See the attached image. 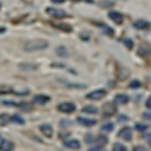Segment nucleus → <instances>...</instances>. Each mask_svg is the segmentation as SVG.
<instances>
[{
    "label": "nucleus",
    "instance_id": "aec40b11",
    "mask_svg": "<svg viewBox=\"0 0 151 151\" xmlns=\"http://www.w3.org/2000/svg\"><path fill=\"white\" fill-rule=\"evenodd\" d=\"M68 88H78V89H84L86 88V84H80V83H70V82L62 81Z\"/></svg>",
    "mask_w": 151,
    "mask_h": 151
},
{
    "label": "nucleus",
    "instance_id": "6e6552de",
    "mask_svg": "<svg viewBox=\"0 0 151 151\" xmlns=\"http://www.w3.org/2000/svg\"><path fill=\"white\" fill-rule=\"evenodd\" d=\"M109 17L110 19H112L116 24H122L124 22V16L122 13H119L117 11H111L109 12Z\"/></svg>",
    "mask_w": 151,
    "mask_h": 151
},
{
    "label": "nucleus",
    "instance_id": "c03bdc74",
    "mask_svg": "<svg viewBox=\"0 0 151 151\" xmlns=\"http://www.w3.org/2000/svg\"><path fill=\"white\" fill-rule=\"evenodd\" d=\"M144 117H145L146 119H148V120H150V113H146V114H144Z\"/></svg>",
    "mask_w": 151,
    "mask_h": 151
},
{
    "label": "nucleus",
    "instance_id": "b1692460",
    "mask_svg": "<svg viewBox=\"0 0 151 151\" xmlns=\"http://www.w3.org/2000/svg\"><path fill=\"white\" fill-rule=\"evenodd\" d=\"M100 26V29L102 30L103 33H105L106 35H113L114 34V30L112 28H110L109 26L106 24H98Z\"/></svg>",
    "mask_w": 151,
    "mask_h": 151
},
{
    "label": "nucleus",
    "instance_id": "473e14b6",
    "mask_svg": "<svg viewBox=\"0 0 151 151\" xmlns=\"http://www.w3.org/2000/svg\"><path fill=\"white\" fill-rule=\"evenodd\" d=\"M1 103H2L3 105H6V106H17V105H18V103L11 101V100H2Z\"/></svg>",
    "mask_w": 151,
    "mask_h": 151
},
{
    "label": "nucleus",
    "instance_id": "dca6fc26",
    "mask_svg": "<svg viewBox=\"0 0 151 151\" xmlns=\"http://www.w3.org/2000/svg\"><path fill=\"white\" fill-rule=\"evenodd\" d=\"M55 53H57V55L60 58H67L68 55H69V54H68L67 48L65 46H63V45L58 46L57 48H55Z\"/></svg>",
    "mask_w": 151,
    "mask_h": 151
},
{
    "label": "nucleus",
    "instance_id": "c85d7f7f",
    "mask_svg": "<svg viewBox=\"0 0 151 151\" xmlns=\"http://www.w3.org/2000/svg\"><path fill=\"white\" fill-rule=\"evenodd\" d=\"M122 43H124V45L126 47H127L128 49H130V50H132L133 49V41L131 40V38H124L122 40Z\"/></svg>",
    "mask_w": 151,
    "mask_h": 151
},
{
    "label": "nucleus",
    "instance_id": "9d476101",
    "mask_svg": "<svg viewBox=\"0 0 151 151\" xmlns=\"http://www.w3.org/2000/svg\"><path fill=\"white\" fill-rule=\"evenodd\" d=\"M40 130H41V132L48 138H51L52 135H53V130H52V127L49 124H43L41 127H40Z\"/></svg>",
    "mask_w": 151,
    "mask_h": 151
},
{
    "label": "nucleus",
    "instance_id": "7c9ffc66",
    "mask_svg": "<svg viewBox=\"0 0 151 151\" xmlns=\"http://www.w3.org/2000/svg\"><path fill=\"white\" fill-rule=\"evenodd\" d=\"M149 126L148 124H135V129L137 130V131H140V132H144L146 130L148 129Z\"/></svg>",
    "mask_w": 151,
    "mask_h": 151
},
{
    "label": "nucleus",
    "instance_id": "79ce46f5",
    "mask_svg": "<svg viewBox=\"0 0 151 151\" xmlns=\"http://www.w3.org/2000/svg\"><path fill=\"white\" fill-rule=\"evenodd\" d=\"M53 3H57V4H60V3H63L65 2V0H51Z\"/></svg>",
    "mask_w": 151,
    "mask_h": 151
},
{
    "label": "nucleus",
    "instance_id": "39448f33",
    "mask_svg": "<svg viewBox=\"0 0 151 151\" xmlns=\"http://www.w3.org/2000/svg\"><path fill=\"white\" fill-rule=\"evenodd\" d=\"M102 110H103V113H104L103 115H104L105 117L113 116L114 114L116 113V108H115V105L111 102L104 103L102 106Z\"/></svg>",
    "mask_w": 151,
    "mask_h": 151
},
{
    "label": "nucleus",
    "instance_id": "0eeeda50",
    "mask_svg": "<svg viewBox=\"0 0 151 151\" xmlns=\"http://www.w3.org/2000/svg\"><path fill=\"white\" fill-rule=\"evenodd\" d=\"M50 101V97L47 96V95H43V94H40V95H36L34 96V98L32 99V102L34 104H38V105H44L46 104L47 102Z\"/></svg>",
    "mask_w": 151,
    "mask_h": 151
},
{
    "label": "nucleus",
    "instance_id": "5701e85b",
    "mask_svg": "<svg viewBox=\"0 0 151 151\" xmlns=\"http://www.w3.org/2000/svg\"><path fill=\"white\" fill-rule=\"evenodd\" d=\"M10 122V116L8 114H0V127H4Z\"/></svg>",
    "mask_w": 151,
    "mask_h": 151
},
{
    "label": "nucleus",
    "instance_id": "4468645a",
    "mask_svg": "<svg viewBox=\"0 0 151 151\" xmlns=\"http://www.w3.org/2000/svg\"><path fill=\"white\" fill-rule=\"evenodd\" d=\"M149 53H150V46H149V44L144 43L142 45H139L137 50V54L139 57H144V55H147Z\"/></svg>",
    "mask_w": 151,
    "mask_h": 151
},
{
    "label": "nucleus",
    "instance_id": "ddd939ff",
    "mask_svg": "<svg viewBox=\"0 0 151 151\" xmlns=\"http://www.w3.org/2000/svg\"><path fill=\"white\" fill-rule=\"evenodd\" d=\"M133 26H134L135 29L144 30V29H147V28H149V26H150V22H147V20H145V19H138V20L134 22Z\"/></svg>",
    "mask_w": 151,
    "mask_h": 151
},
{
    "label": "nucleus",
    "instance_id": "9b49d317",
    "mask_svg": "<svg viewBox=\"0 0 151 151\" xmlns=\"http://www.w3.org/2000/svg\"><path fill=\"white\" fill-rule=\"evenodd\" d=\"M129 96L126 94H118L115 96L114 98V102L117 103V104H127L129 102Z\"/></svg>",
    "mask_w": 151,
    "mask_h": 151
},
{
    "label": "nucleus",
    "instance_id": "20e7f679",
    "mask_svg": "<svg viewBox=\"0 0 151 151\" xmlns=\"http://www.w3.org/2000/svg\"><path fill=\"white\" fill-rule=\"evenodd\" d=\"M46 13L48 14V15H50V16L54 17V18H65V17H67L66 12L63 11V10H60V9L47 8Z\"/></svg>",
    "mask_w": 151,
    "mask_h": 151
},
{
    "label": "nucleus",
    "instance_id": "2eb2a0df",
    "mask_svg": "<svg viewBox=\"0 0 151 151\" xmlns=\"http://www.w3.org/2000/svg\"><path fill=\"white\" fill-rule=\"evenodd\" d=\"M14 149V144L12 142H9L6 139L1 140L0 143V150L1 151H11Z\"/></svg>",
    "mask_w": 151,
    "mask_h": 151
},
{
    "label": "nucleus",
    "instance_id": "a211bd4d",
    "mask_svg": "<svg viewBox=\"0 0 151 151\" xmlns=\"http://www.w3.org/2000/svg\"><path fill=\"white\" fill-rule=\"evenodd\" d=\"M82 112H83V113H85V114L95 115V114H98L99 110H98V108L94 106V105H86V106H84V108L82 109Z\"/></svg>",
    "mask_w": 151,
    "mask_h": 151
},
{
    "label": "nucleus",
    "instance_id": "f257e3e1",
    "mask_svg": "<svg viewBox=\"0 0 151 151\" xmlns=\"http://www.w3.org/2000/svg\"><path fill=\"white\" fill-rule=\"evenodd\" d=\"M48 47V42L45 41V40H32V41H29L24 44V51H38V50H44Z\"/></svg>",
    "mask_w": 151,
    "mask_h": 151
},
{
    "label": "nucleus",
    "instance_id": "ea45409f",
    "mask_svg": "<svg viewBox=\"0 0 151 151\" xmlns=\"http://www.w3.org/2000/svg\"><path fill=\"white\" fill-rule=\"evenodd\" d=\"M89 151H95V150H102V147H99V146H97V147H91V148L88 149Z\"/></svg>",
    "mask_w": 151,
    "mask_h": 151
},
{
    "label": "nucleus",
    "instance_id": "f8f14e48",
    "mask_svg": "<svg viewBox=\"0 0 151 151\" xmlns=\"http://www.w3.org/2000/svg\"><path fill=\"white\" fill-rule=\"evenodd\" d=\"M64 146L66 147V148H69V149H80L81 148V144H80V142L77 139L65 140Z\"/></svg>",
    "mask_w": 151,
    "mask_h": 151
},
{
    "label": "nucleus",
    "instance_id": "423d86ee",
    "mask_svg": "<svg viewBox=\"0 0 151 151\" xmlns=\"http://www.w3.org/2000/svg\"><path fill=\"white\" fill-rule=\"evenodd\" d=\"M117 135H118V137L122 138V139L126 140V142L132 140V130H131V128H128V127L122 128Z\"/></svg>",
    "mask_w": 151,
    "mask_h": 151
},
{
    "label": "nucleus",
    "instance_id": "a878e982",
    "mask_svg": "<svg viewBox=\"0 0 151 151\" xmlns=\"http://www.w3.org/2000/svg\"><path fill=\"white\" fill-rule=\"evenodd\" d=\"M126 71H128V69H126V68L122 67L120 70H118L117 71V78H118V80H120V81H124V80H126L127 79L128 76L124 75V73H126Z\"/></svg>",
    "mask_w": 151,
    "mask_h": 151
},
{
    "label": "nucleus",
    "instance_id": "393cba45",
    "mask_svg": "<svg viewBox=\"0 0 151 151\" xmlns=\"http://www.w3.org/2000/svg\"><path fill=\"white\" fill-rule=\"evenodd\" d=\"M114 130V124L112 122H105L101 126V131L104 132H112Z\"/></svg>",
    "mask_w": 151,
    "mask_h": 151
},
{
    "label": "nucleus",
    "instance_id": "a19ab883",
    "mask_svg": "<svg viewBox=\"0 0 151 151\" xmlns=\"http://www.w3.org/2000/svg\"><path fill=\"white\" fill-rule=\"evenodd\" d=\"M146 106L148 109H150L151 108V98L149 97L148 99H147V101H146Z\"/></svg>",
    "mask_w": 151,
    "mask_h": 151
},
{
    "label": "nucleus",
    "instance_id": "4be33fe9",
    "mask_svg": "<svg viewBox=\"0 0 151 151\" xmlns=\"http://www.w3.org/2000/svg\"><path fill=\"white\" fill-rule=\"evenodd\" d=\"M108 143H109V139L104 135H99L97 137V139H96V144L99 147H103V146H105Z\"/></svg>",
    "mask_w": 151,
    "mask_h": 151
},
{
    "label": "nucleus",
    "instance_id": "412c9836",
    "mask_svg": "<svg viewBox=\"0 0 151 151\" xmlns=\"http://www.w3.org/2000/svg\"><path fill=\"white\" fill-rule=\"evenodd\" d=\"M51 24L53 26V27L58 28V29H60V30H63V31H65V32H70V31H73V28L67 24H54V22H52Z\"/></svg>",
    "mask_w": 151,
    "mask_h": 151
},
{
    "label": "nucleus",
    "instance_id": "1a4fd4ad",
    "mask_svg": "<svg viewBox=\"0 0 151 151\" xmlns=\"http://www.w3.org/2000/svg\"><path fill=\"white\" fill-rule=\"evenodd\" d=\"M77 122L81 126H84V127H93L95 124H97V120L96 119H89V118H84L82 116H78L77 117Z\"/></svg>",
    "mask_w": 151,
    "mask_h": 151
},
{
    "label": "nucleus",
    "instance_id": "f3484780",
    "mask_svg": "<svg viewBox=\"0 0 151 151\" xmlns=\"http://www.w3.org/2000/svg\"><path fill=\"white\" fill-rule=\"evenodd\" d=\"M18 67L20 68L22 70H24V71H28V70H36L38 68L37 65L35 64H32V63H22V64L18 65Z\"/></svg>",
    "mask_w": 151,
    "mask_h": 151
},
{
    "label": "nucleus",
    "instance_id": "2f4dec72",
    "mask_svg": "<svg viewBox=\"0 0 151 151\" xmlns=\"http://www.w3.org/2000/svg\"><path fill=\"white\" fill-rule=\"evenodd\" d=\"M99 4H100V6H102V8H109V6H114V2L111 1V0H101V2H100Z\"/></svg>",
    "mask_w": 151,
    "mask_h": 151
},
{
    "label": "nucleus",
    "instance_id": "bb28decb",
    "mask_svg": "<svg viewBox=\"0 0 151 151\" xmlns=\"http://www.w3.org/2000/svg\"><path fill=\"white\" fill-rule=\"evenodd\" d=\"M140 86H142V83L138 81L137 79H134V80H132V81L130 82V84H129V87H130V88H132V89H137V88H139Z\"/></svg>",
    "mask_w": 151,
    "mask_h": 151
},
{
    "label": "nucleus",
    "instance_id": "cd10ccee",
    "mask_svg": "<svg viewBox=\"0 0 151 151\" xmlns=\"http://www.w3.org/2000/svg\"><path fill=\"white\" fill-rule=\"evenodd\" d=\"M20 110L22 111H26V112H30V111H32L33 110V106L32 105H30L28 104V103H18V105H17Z\"/></svg>",
    "mask_w": 151,
    "mask_h": 151
},
{
    "label": "nucleus",
    "instance_id": "f704fd0d",
    "mask_svg": "<svg viewBox=\"0 0 151 151\" xmlns=\"http://www.w3.org/2000/svg\"><path fill=\"white\" fill-rule=\"evenodd\" d=\"M94 142V137H93V135L91 133L85 135V143L86 144H92Z\"/></svg>",
    "mask_w": 151,
    "mask_h": 151
},
{
    "label": "nucleus",
    "instance_id": "37998d69",
    "mask_svg": "<svg viewBox=\"0 0 151 151\" xmlns=\"http://www.w3.org/2000/svg\"><path fill=\"white\" fill-rule=\"evenodd\" d=\"M6 31V27H0V34H1V33H4Z\"/></svg>",
    "mask_w": 151,
    "mask_h": 151
},
{
    "label": "nucleus",
    "instance_id": "7ed1b4c3",
    "mask_svg": "<svg viewBox=\"0 0 151 151\" xmlns=\"http://www.w3.org/2000/svg\"><path fill=\"white\" fill-rule=\"evenodd\" d=\"M106 96V91L105 89H97L94 92H91L89 94H87L85 97L89 100H94V101H98L101 100L102 98H104Z\"/></svg>",
    "mask_w": 151,
    "mask_h": 151
},
{
    "label": "nucleus",
    "instance_id": "6ab92c4d",
    "mask_svg": "<svg viewBox=\"0 0 151 151\" xmlns=\"http://www.w3.org/2000/svg\"><path fill=\"white\" fill-rule=\"evenodd\" d=\"M10 120H11L12 122H14V124H19V126H24V124H26L24 119L22 118L20 115H18V114H14L13 116L10 117Z\"/></svg>",
    "mask_w": 151,
    "mask_h": 151
},
{
    "label": "nucleus",
    "instance_id": "58836bf2",
    "mask_svg": "<svg viewBox=\"0 0 151 151\" xmlns=\"http://www.w3.org/2000/svg\"><path fill=\"white\" fill-rule=\"evenodd\" d=\"M150 136H151L150 133H146L145 134V139H146V142H148L149 145H150Z\"/></svg>",
    "mask_w": 151,
    "mask_h": 151
},
{
    "label": "nucleus",
    "instance_id": "c9c22d12",
    "mask_svg": "<svg viewBox=\"0 0 151 151\" xmlns=\"http://www.w3.org/2000/svg\"><path fill=\"white\" fill-rule=\"evenodd\" d=\"M68 135H69V132H63V131H61L59 136H60V138H65L66 136H68Z\"/></svg>",
    "mask_w": 151,
    "mask_h": 151
},
{
    "label": "nucleus",
    "instance_id": "72a5a7b5",
    "mask_svg": "<svg viewBox=\"0 0 151 151\" xmlns=\"http://www.w3.org/2000/svg\"><path fill=\"white\" fill-rule=\"evenodd\" d=\"M117 122H129V117L126 116V115H119V116L117 117Z\"/></svg>",
    "mask_w": 151,
    "mask_h": 151
},
{
    "label": "nucleus",
    "instance_id": "e433bc0d",
    "mask_svg": "<svg viewBox=\"0 0 151 151\" xmlns=\"http://www.w3.org/2000/svg\"><path fill=\"white\" fill-rule=\"evenodd\" d=\"M133 150H134V151H138V150H140V151H146L147 149L144 148L143 146H136V147H134V148H133Z\"/></svg>",
    "mask_w": 151,
    "mask_h": 151
},
{
    "label": "nucleus",
    "instance_id": "4c0bfd02",
    "mask_svg": "<svg viewBox=\"0 0 151 151\" xmlns=\"http://www.w3.org/2000/svg\"><path fill=\"white\" fill-rule=\"evenodd\" d=\"M60 124L61 126H66V124H71V122H70V120H61Z\"/></svg>",
    "mask_w": 151,
    "mask_h": 151
},
{
    "label": "nucleus",
    "instance_id": "f03ea898",
    "mask_svg": "<svg viewBox=\"0 0 151 151\" xmlns=\"http://www.w3.org/2000/svg\"><path fill=\"white\" fill-rule=\"evenodd\" d=\"M58 110L65 114H71L76 111V104L73 102H63L58 105Z\"/></svg>",
    "mask_w": 151,
    "mask_h": 151
},
{
    "label": "nucleus",
    "instance_id": "a18cd8bd",
    "mask_svg": "<svg viewBox=\"0 0 151 151\" xmlns=\"http://www.w3.org/2000/svg\"><path fill=\"white\" fill-rule=\"evenodd\" d=\"M71 1H73V2H78V1H81V0H71Z\"/></svg>",
    "mask_w": 151,
    "mask_h": 151
},
{
    "label": "nucleus",
    "instance_id": "c756f323",
    "mask_svg": "<svg viewBox=\"0 0 151 151\" xmlns=\"http://www.w3.org/2000/svg\"><path fill=\"white\" fill-rule=\"evenodd\" d=\"M113 150L114 151H127L126 146H124L120 143H115L113 145Z\"/></svg>",
    "mask_w": 151,
    "mask_h": 151
}]
</instances>
